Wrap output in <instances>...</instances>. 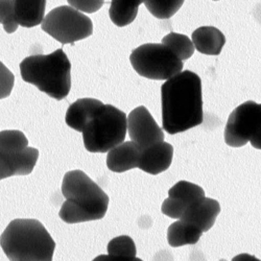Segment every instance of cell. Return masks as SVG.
<instances>
[{
  "instance_id": "1",
  "label": "cell",
  "mask_w": 261,
  "mask_h": 261,
  "mask_svg": "<svg viewBox=\"0 0 261 261\" xmlns=\"http://www.w3.org/2000/svg\"><path fill=\"white\" fill-rule=\"evenodd\" d=\"M162 125L175 135L203 123L202 81L190 70L181 71L161 87Z\"/></svg>"
},
{
  "instance_id": "2",
  "label": "cell",
  "mask_w": 261,
  "mask_h": 261,
  "mask_svg": "<svg viewBox=\"0 0 261 261\" xmlns=\"http://www.w3.org/2000/svg\"><path fill=\"white\" fill-rule=\"evenodd\" d=\"M62 193L66 199L59 212L63 222L79 224L105 217L110 200L84 171H68L63 179Z\"/></svg>"
},
{
  "instance_id": "3",
  "label": "cell",
  "mask_w": 261,
  "mask_h": 261,
  "mask_svg": "<svg viewBox=\"0 0 261 261\" xmlns=\"http://www.w3.org/2000/svg\"><path fill=\"white\" fill-rule=\"evenodd\" d=\"M0 246L14 261H51L56 249L45 227L33 219L12 221L0 236Z\"/></svg>"
},
{
  "instance_id": "4",
  "label": "cell",
  "mask_w": 261,
  "mask_h": 261,
  "mask_svg": "<svg viewBox=\"0 0 261 261\" xmlns=\"http://www.w3.org/2000/svg\"><path fill=\"white\" fill-rule=\"evenodd\" d=\"M70 71L71 63L61 48L50 55L28 57L20 63L22 80L57 100L64 99L70 92Z\"/></svg>"
},
{
  "instance_id": "5",
  "label": "cell",
  "mask_w": 261,
  "mask_h": 261,
  "mask_svg": "<svg viewBox=\"0 0 261 261\" xmlns=\"http://www.w3.org/2000/svg\"><path fill=\"white\" fill-rule=\"evenodd\" d=\"M126 115L112 105L102 103L84 126L83 140L90 153H107L124 141Z\"/></svg>"
},
{
  "instance_id": "6",
  "label": "cell",
  "mask_w": 261,
  "mask_h": 261,
  "mask_svg": "<svg viewBox=\"0 0 261 261\" xmlns=\"http://www.w3.org/2000/svg\"><path fill=\"white\" fill-rule=\"evenodd\" d=\"M129 61L139 75L149 80L166 81L183 69V61L162 43H147L137 47L130 54Z\"/></svg>"
},
{
  "instance_id": "7",
  "label": "cell",
  "mask_w": 261,
  "mask_h": 261,
  "mask_svg": "<svg viewBox=\"0 0 261 261\" xmlns=\"http://www.w3.org/2000/svg\"><path fill=\"white\" fill-rule=\"evenodd\" d=\"M42 30L62 44L84 40L93 34L89 17L72 7L62 6L50 11L42 21Z\"/></svg>"
},
{
  "instance_id": "8",
  "label": "cell",
  "mask_w": 261,
  "mask_h": 261,
  "mask_svg": "<svg viewBox=\"0 0 261 261\" xmlns=\"http://www.w3.org/2000/svg\"><path fill=\"white\" fill-rule=\"evenodd\" d=\"M261 106L248 100L230 114L225 128V141L229 146L242 147L251 143L261 149Z\"/></svg>"
},
{
  "instance_id": "9",
  "label": "cell",
  "mask_w": 261,
  "mask_h": 261,
  "mask_svg": "<svg viewBox=\"0 0 261 261\" xmlns=\"http://www.w3.org/2000/svg\"><path fill=\"white\" fill-rule=\"evenodd\" d=\"M128 136L141 150L164 141L163 129L143 106L137 107L126 117Z\"/></svg>"
},
{
  "instance_id": "10",
  "label": "cell",
  "mask_w": 261,
  "mask_h": 261,
  "mask_svg": "<svg viewBox=\"0 0 261 261\" xmlns=\"http://www.w3.org/2000/svg\"><path fill=\"white\" fill-rule=\"evenodd\" d=\"M205 198L202 187L187 181H180L168 191V198L163 202L161 211L173 220H179L182 214L193 204Z\"/></svg>"
},
{
  "instance_id": "11",
  "label": "cell",
  "mask_w": 261,
  "mask_h": 261,
  "mask_svg": "<svg viewBox=\"0 0 261 261\" xmlns=\"http://www.w3.org/2000/svg\"><path fill=\"white\" fill-rule=\"evenodd\" d=\"M39 158V150L28 147L20 153L0 148V180L13 176H27L34 170Z\"/></svg>"
},
{
  "instance_id": "12",
  "label": "cell",
  "mask_w": 261,
  "mask_h": 261,
  "mask_svg": "<svg viewBox=\"0 0 261 261\" xmlns=\"http://www.w3.org/2000/svg\"><path fill=\"white\" fill-rule=\"evenodd\" d=\"M220 212V203L214 199L205 197L185 210L179 220L192 225L204 233L213 227Z\"/></svg>"
},
{
  "instance_id": "13",
  "label": "cell",
  "mask_w": 261,
  "mask_h": 261,
  "mask_svg": "<svg viewBox=\"0 0 261 261\" xmlns=\"http://www.w3.org/2000/svg\"><path fill=\"white\" fill-rule=\"evenodd\" d=\"M172 157V145L161 141L141 150L138 168L150 175H159L169 168Z\"/></svg>"
},
{
  "instance_id": "14",
  "label": "cell",
  "mask_w": 261,
  "mask_h": 261,
  "mask_svg": "<svg viewBox=\"0 0 261 261\" xmlns=\"http://www.w3.org/2000/svg\"><path fill=\"white\" fill-rule=\"evenodd\" d=\"M141 149L133 141H123L109 150L107 166L113 172H124L137 168L139 165Z\"/></svg>"
},
{
  "instance_id": "15",
  "label": "cell",
  "mask_w": 261,
  "mask_h": 261,
  "mask_svg": "<svg viewBox=\"0 0 261 261\" xmlns=\"http://www.w3.org/2000/svg\"><path fill=\"white\" fill-rule=\"evenodd\" d=\"M191 41L199 53L207 56H219L226 44V37L214 27H202L192 33Z\"/></svg>"
},
{
  "instance_id": "16",
  "label": "cell",
  "mask_w": 261,
  "mask_h": 261,
  "mask_svg": "<svg viewBox=\"0 0 261 261\" xmlns=\"http://www.w3.org/2000/svg\"><path fill=\"white\" fill-rule=\"evenodd\" d=\"M18 25L34 28L42 23L45 17L46 0H13Z\"/></svg>"
},
{
  "instance_id": "17",
  "label": "cell",
  "mask_w": 261,
  "mask_h": 261,
  "mask_svg": "<svg viewBox=\"0 0 261 261\" xmlns=\"http://www.w3.org/2000/svg\"><path fill=\"white\" fill-rule=\"evenodd\" d=\"M101 105L102 102L95 98H80L68 108L65 121L69 127L82 132L86 123Z\"/></svg>"
},
{
  "instance_id": "18",
  "label": "cell",
  "mask_w": 261,
  "mask_h": 261,
  "mask_svg": "<svg viewBox=\"0 0 261 261\" xmlns=\"http://www.w3.org/2000/svg\"><path fill=\"white\" fill-rule=\"evenodd\" d=\"M203 232L192 225L179 220L169 226L167 230V242L170 247L178 248L186 245H195Z\"/></svg>"
},
{
  "instance_id": "19",
  "label": "cell",
  "mask_w": 261,
  "mask_h": 261,
  "mask_svg": "<svg viewBox=\"0 0 261 261\" xmlns=\"http://www.w3.org/2000/svg\"><path fill=\"white\" fill-rule=\"evenodd\" d=\"M144 0H111L109 16L112 22L123 28L130 24L136 19L139 6Z\"/></svg>"
},
{
  "instance_id": "20",
  "label": "cell",
  "mask_w": 261,
  "mask_h": 261,
  "mask_svg": "<svg viewBox=\"0 0 261 261\" xmlns=\"http://www.w3.org/2000/svg\"><path fill=\"white\" fill-rule=\"evenodd\" d=\"M107 250L108 255L98 256L94 260H139V258H137L136 256L137 250L135 243L129 236L121 235L113 238L112 241L109 243Z\"/></svg>"
},
{
  "instance_id": "21",
  "label": "cell",
  "mask_w": 261,
  "mask_h": 261,
  "mask_svg": "<svg viewBox=\"0 0 261 261\" xmlns=\"http://www.w3.org/2000/svg\"><path fill=\"white\" fill-rule=\"evenodd\" d=\"M162 44L167 46L180 60H188L194 54L192 41L185 35L170 33L162 39Z\"/></svg>"
},
{
  "instance_id": "22",
  "label": "cell",
  "mask_w": 261,
  "mask_h": 261,
  "mask_svg": "<svg viewBox=\"0 0 261 261\" xmlns=\"http://www.w3.org/2000/svg\"><path fill=\"white\" fill-rule=\"evenodd\" d=\"M185 0H144L147 11L158 19H169L183 6Z\"/></svg>"
},
{
  "instance_id": "23",
  "label": "cell",
  "mask_w": 261,
  "mask_h": 261,
  "mask_svg": "<svg viewBox=\"0 0 261 261\" xmlns=\"http://www.w3.org/2000/svg\"><path fill=\"white\" fill-rule=\"evenodd\" d=\"M29 147L25 135L17 129H7L0 132V148L14 153H20Z\"/></svg>"
},
{
  "instance_id": "24",
  "label": "cell",
  "mask_w": 261,
  "mask_h": 261,
  "mask_svg": "<svg viewBox=\"0 0 261 261\" xmlns=\"http://www.w3.org/2000/svg\"><path fill=\"white\" fill-rule=\"evenodd\" d=\"M0 24H3L8 34H13L18 29L15 17L13 0H0Z\"/></svg>"
},
{
  "instance_id": "25",
  "label": "cell",
  "mask_w": 261,
  "mask_h": 261,
  "mask_svg": "<svg viewBox=\"0 0 261 261\" xmlns=\"http://www.w3.org/2000/svg\"><path fill=\"white\" fill-rule=\"evenodd\" d=\"M15 76L4 63L0 62V99L7 98L11 95L14 88Z\"/></svg>"
},
{
  "instance_id": "26",
  "label": "cell",
  "mask_w": 261,
  "mask_h": 261,
  "mask_svg": "<svg viewBox=\"0 0 261 261\" xmlns=\"http://www.w3.org/2000/svg\"><path fill=\"white\" fill-rule=\"evenodd\" d=\"M70 7L87 14L97 12L105 5V0H67Z\"/></svg>"
},
{
  "instance_id": "27",
  "label": "cell",
  "mask_w": 261,
  "mask_h": 261,
  "mask_svg": "<svg viewBox=\"0 0 261 261\" xmlns=\"http://www.w3.org/2000/svg\"><path fill=\"white\" fill-rule=\"evenodd\" d=\"M214 2H219V0H214Z\"/></svg>"
}]
</instances>
